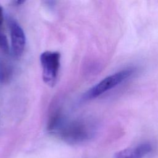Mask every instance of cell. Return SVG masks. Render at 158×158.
Masks as SVG:
<instances>
[{"mask_svg":"<svg viewBox=\"0 0 158 158\" xmlns=\"http://www.w3.org/2000/svg\"><path fill=\"white\" fill-rule=\"evenodd\" d=\"M152 149L149 143H143L121 150L115 153L113 158H143Z\"/></svg>","mask_w":158,"mask_h":158,"instance_id":"5","label":"cell"},{"mask_svg":"<svg viewBox=\"0 0 158 158\" xmlns=\"http://www.w3.org/2000/svg\"><path fill=\"white\" fill-rule=\"evenodd\" d=\"M40 60L44 82L50 87H53L57 79L60 64V54L57 51H46L41 54Z\"/></svg>","mask_w":158,"mask_h":158,"instance_id":"3","label":"cell"},{"mask_svg":"<svg viewBox=\"0 0 158 158\" xmlns=\"http://www.w3.org/2000/svg\"><path fill=\"white\" fill-rule=\"evenodd\" d=\"M4 20V14H3V9L0 6V27L2 25Z\"/></svg>","mask_w":158,"mask_h":158,"instance_id":"8","label":"cell"},{"mask_svg":"<svg viewBox=\"0 0 158 158\" xmlns=\"http://www.w3.org/2000/svg\"><path fill=\"white\" fill-rule=\"evenodd\" d=\"M95 126L85 120H75L71 122L62 121L54 131L67 142L78 143L91 139L95 134Z\"/></svg>","mask_w":158,"mask_h":158,"instance_id":"1","label":"cell"},{"mask_svg":"<svg viewBox=\"0 0 158 158\" xmlns=\"http://www.w3.org/2000/svg\"><path fill=\"white\" fill-rule=\"evenodd\" d=\"M9 25L11 41V49L14 55L18 57L22 54L25 47V35L20 25L13 19L9 20Z\"/></svg>","mask_w":158,"mask_h":158,"instance_id":"4","label":"cell"},{"mask_svg":"<svg viewBox=\"0 0 158 158\" xmlns=\"http://www.w3.org/2000/svg\"><path fill=\"white\" fill-rule=\"evenodd\" d=\"M136 71L135 67H128L105 77L86 92L85 98L91 99L102 95L131 77Z\"/></svg>","mask_w":158,"mask_h":158,"instance_id":"2","label":"cell"},{"mask_svg":"<svg viewBox=\"0 0 158 158\" xmlns=\"http://www.w3.org/2000/svg\"><path fill=\"white\" fill-rule=\"evenodd\" d=\"M13 69L11 65L0 57V83H8L12 78Z\"/></svg>","mask_w":158,"mask_h":158,"instance_id":"6","label":"cell"},{"mask_svg":"<svg viewBox=\"0 0 158 158\" xmlns=\"http://www.w3.org/2000/svg\"><path fill=\"white\" fill-rule=\"evenodd\" d=\"M0 49L5 53L9 52V46L6 36L0 30Z\"/></svg>","mask_w":158,"mask_h":158,"instance_id":"7","label":"cell"}]
</instances>
